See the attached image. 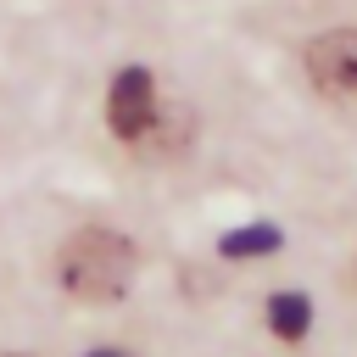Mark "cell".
I'll return each instance as SVG.
<instances>
[{
    "label": "cell",
    "instance_id": "1",
    "mask_svg": "<svg viewBox=\"0 0 357 357\" xmlns=\"http://www.w3.org/2000/svg\"><path fill=\"white\" fill-rule=\"evenodd\" d=\"M134 240L117 229H78L67 234V245L56 251V279L73 301H117L134 279Z\"/></svg>",
    "mask_w": 357,
    "mask_h": 357
},
{
    "label": "cell",
    "instance_id": "2",
    "mask_svg": "<svg viewBox=\"0 0 357 357\" xmlns=\"http://www.w3.org/2000/svg\"><path fill=\"white\" fill-rule=\"evenodd\" d=\"M156 117H162V100H156V78L145 67H123L106 89V123L123 145H145L156 134Z\"/></svg>",
    "mask_w": 357,
    "mask_h": 357
},
{
    "label": "cell",
    "instance_id": "3",
    "mask_svg": "<svg viewBox=\"0 0 357 357\" xmlns=\"http://www.w3.org/2000/svg\"><path fill=\"white\" fill-rule=\"evenodd\" d=\"M307 84L324 100H357V28H329L301 50Z\"/></svg>",
    "mask_w": 357,
    "mask_h": 357
},
{
    "label": "cell",
    "instance_id": "4",
    "mask_svg": "<svg viewBox=\"0 0 357 357\" xmlns=\"http://www.w3.org/2000/svg\"><path fill=\"white\" fill-rule=\"evenodd\" d=\"M307 324H312V301H307L301 290H279V296H268V329H273L279 340H301Z\"/></svg>",
    "mask_w": 357,
    "mask_h": 357
},
{
    "label": "cell",
    "instance_id": "5",
    "mask_svg": "<svg viewBox=\"0 0 357 357\" xmlns=\"http://www.w3.org/2000/svg\"><path fill=\"white\" fill-rule=\"evenodd\" d=\"M262 251H279V229H268V223H251V229H234V234H223V257H262Z\"/></svg>",
    "mask_w": 357,
    "mask_h": 357
},
{
    "label": "cell",
    "instance_id": "6",
    "mask_svg": "<svg viewBox=\"0 0 357 357\" xmlns=\"http://www.w3.org/2000/svg\"><path fill=\"white\" fill-rule=\"evenodd\" d=\"M89 357H123V351H89Z\"/></svg>",
    "mask_w": 357,
    "mask_h": 357
}]
</instances>
